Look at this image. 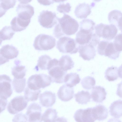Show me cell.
Wrapping results in <instances>:
<instances>
[{
    "label": "cell",
    "mask_w": 122,
    "mask_h": 122,
    "mask_svg": "<svg viewBox=\"0 0 122 122\" xmlns=\"http://www.w3.org/2000/svg\"><path fill=\"white\" fill-rule=\"evenodd\" d=\"M118 71V76L122 79V64L119 67Z\"/></svg>",
    "instance_id": "45"
},
{
    "label": "cell",
    "mask_w": 122,
    "mask_h": 122,
    "mask_svg": "<svg viewBox=\"0 0 122 122\" xmlns=\"http://www.w3.org/2000/svg\"><path fill=\"white\" fill-rule=\"evenodd\" d=\"M15 66L12 68L11 73L14 78L21 79L24 78L26 75V69L25 66L20 65V61L16 60Z\"/></svg>",
    "instance_id": "24"
},
{
    "label": "cell",
    "mask_w": 122,
    "mask_h": 122,
    "mask_svg": "<svg viewBox=\"0 0 122 122\" xmlns=\"http://www.w3.org/2000/svg\"><path fill=\"white\" fill-rule=\"evenodd\" d=\"M93 0L94 1H96V2H99V1H101L102 0Z\"/></svg>",
    "instance_id": "48"
},
{
    "label": "cell",
    "mask_w": 122,
    "mask_h": 122,
    "mask_svg": "<svg viewBox=\"0 0 122 122\" xmlns=\"http://www.w3.org/2000/svg\"><path fill=\"white\" fill-rule=\"evenodd\" d=\"M92 113L95 120L101 121L107 118L108 112L107 109L104 106L99 105L92 108Z\"/></svg>",
    "instance_id": "20"
},
{
    "label": "cell",
    "mask_w": 122,
    "mask_h": 122,
    "mask_svg": "<svg viewBox=\"0 0 122 122\" xmlns=\"http://www.w3.org/2000/svg\"><path fill=\"white\" fill-rule=\"evenodd\" d=\"M110 115L115 118L122 117V100H118L113 102L109 107Z\"/></svg>",
    "instance_id": "23"
},
{
    "label": "cell",
    "mask_w": 122,
    "mask_h": 122,
    "mask_svg": "<svg viewBox=\"0 0 122 122\" xmlns=\"http://www.w3.org/2000/svg\"><path fill=\"white\" fill-rule=\"evenodd\" d=\"M16 0H0V17L4 15L7 10L15 5Z\"/></svg>",
    "instance_id": "32"
},
{
    "label": "cell",
    "mask_w": 122,
    "mask_h": 122,
    "mask_svg": "<svg viewBox=\"0 0 122 122\" xmlns=\"http://www.w3.org/2000/svg\"><path fill=\"white\" fill-rule=\"evenodd\" d=\"M121 33L118 34L115 37L114 44L115 49L118 51H122V31Z\"/></svg>",
    "instance_id": "38"
},
{
    "label": "cell",
    "mask_w": 122,
    "mask_h": 122,
    "mask_svg": "<svg viewBox=\"0 0 122 122\" xmlns=\"http://www.w3.org/2000/svg\"><path fill=\"white\" fill-rule=\"evenodd\" d=\"M37 1L40 4L44 6L49 5L54 3L52 0H37Z\"/></svg>",
    "instance_id": "42"
},
{
    "label": "cell",
    "mask_w": 122,
    "mask_h": 122,
    "mask_svg": "<svg viewBox=\"0 0 122 122\" xmlns=\"http://www.w3.org/2000/svg\"><path fill=\"white\" fill-rule=\"evenodd\" d=\"M74 63L69 55L62 56L58 61V65L63 70L67 71L71 69L74 67Z\"/></svg>",
    "instance_id": "25"
},
{
    "label": "cell",
    "mask_w": 122,
    "mask_h": 122,
    "mask_svg": "<svg viewBox=\"0 0 122 122\" xmlns=\"http://www.w3.org/2000/svg\"><path fill=\"white\" fill-rule=\"evenodd\" d=\"M117 94L119 97L122 98V81L117 84Z\"/></svg>",
    "instance_id": "43"
},
{
    "label": "cell",
    "mask_w": 122,
    "mask_h": 122,
    "mask_svg": "<svg viewBox=\"0 0 122 122\" xmlns=\"http://www.w3.org/2000/svg\"><path fill=\"white\" fill-rule=\"evenodd\" d=\"M58 18L54 12L43 10L38 16V21L42 27L49 29L52 28L57 24Z\"/></svg>",
    "instance_id": "9"
},
{
    "label": "cell",
    "mask_w": 122,
    "mask_h": 122,
    "mask_svg": "<svg viewBox=\"0 0 122 122\" xmlns=\"http://www.w3.org/2000/svg\"><path fill=\"white\" fill-rule=\"evenodd\" d=\"M12 80L10 77L5 74L0 76V98L7 99L12 94Z\"/></svg>",
    "instance_id": "12"
},
{
    "label": "cell",
    "mask_w": 122,
    "mask_h": 122,
    "mask_svg": "<svg viewBox=\"0 0 122 122\" xmlns=\"http://www.w3.org/2000/svg\"><path fill=\"white\" fill-rule=\"evenodd\" d=\"M57 112L55 109L48 108L41 116V122H55L58 119Z\"/></svg>",
    "instance_id": "26"
},
{
    "label": "cell",
    "mask_w": 122,
    "mask_h": 122,
    "mask_svg": "<svg viewBox=\"0 0 122 122\" xmlns=\"http://www.w3.org/2000/svg\"><path fill=\"white\" fill-rule=\"evenodd\" d=\"M74 94L73 88L65 84L60 88L57 95L59 99L61 101L66 102L73 98Z\"/></svg>",
    "instance_id": "18"
},
{
    "label": "cell",
    "mask_w": 122,
    "mask_h": 122,
    "mask_svg": "<svg viewBox=\"0 0 122 122\" xmlns=\"http://www.w3.org/2000/svg\"><path fill=\"white\" fill-rule=\"evenodd\" d=\"M15 33L11 26H5L4 27L0 30V44L3 41L10 40L13 37Z\"/></svg>",
    "instance_id": "30"
},
{
    "label": "cell",
    "mask_w": 122,
    "mask_h": 122,
    "mask_svg": "<svg viewBox=\"0 0 122 122\" xmlns=\"http://www.w3.org/2000/svg\"><path fill=\"white\" fill-rule=\"evenodd\" d=\"M122 16V13L118 10H113L108 14V19L109 23L117 26L118 21Z\"/></svg>",
    "instance_id": "35"
},
{
    "label": "cell",
    "mask_w": 122,
    "mask_h": 122,
    "mask_svg": "<svg viewBox=\"0 0 122 122\" xmlns=\"http://www.w3.org/2000/svg\"><path fill=\"white\" fill-rule=\"evenodd\" d=\"M56 45V40L52 36L44 34L38 35L35 38L33 46L38 51H47L53 48Z\"/></svg>",
    "instance_id": "5"
},
{
    "label": "cell",
    "mask_w": 122,
    "mask_h": 122,
    "mask_svg": "<svg viewBox=\"0 0 122 122\" xmlns=\"http://www.w3.org/2000/svg\"><path fill=\"white\" fill-rule=\"evenodd\" d=\"M95 33L99 37L108 40H112L117 34L118 29L113 24L106 25L101 23L95 28Z\"/></svg>",
    "instance_id": "8"
},
{
    "label": "cell",
    "mask_w": 122,
    "mask_h": 122,
    "mask_svg": "<svg viewBox=\"0 0 122 122\" xmlns=\"http://www.w3.org/2000/svg\"><path fill=\"white\" fill-rule=\"evenodd\" d=\"M59 60L56 58L50 61L47 68L48 73L52 82L57 83L64 82V79L67 71L63 70L58 65Z\"/></svg>",
    "instance_id": "4"
},
{
    "label": "cell",
    "mask_w": 122,
    "mask_h": 122,
    "mask_svg": "<svg viewBox=\"0 0 122 122\" xmlns=\"http://www.w3.org/2000/svg\"><path fill=\"white\" fill-rule=\"evenodd\" d=\"M31 20L22 19L17 16L14 17L10 22L11 27L15 32H20L25 30L28 26Z\"/></svg>",
    "instance_id": "21"
},
{
    "label": "cell",
    "mask_w": 122,
    "mask_h": 122,
    "mask_svg": "<svg viewBox=\"0 0 122 122\" xmlns=\"http://www.w3.org/2000/svg\"><path fill=\"white\" fill-rule=\"evenodd\" d=\"M117 27L120 30L122 31V16L120 18L118 21Z\"/></svg>",
    "instance_id": "44"
},
{
    "label": "cell",
    "mask_w": 122,
    "mask_h": 122,
    "mask_svg": "<svg viewBox=\"0 0 122 122\" xmlns=\"http://www.w3.org/2000/svg\"><path fill=\"white\" fill-rule=\"evenodd\" d=\"M107 93L103 87L96 86L92 91L91 97L92 101L97 103H102L106 98Z\"/></svg>",
    "instance_id": "19"
},
{
    "label": "cell",
    "mask_w": 122,
    "mask_h": 122,
    "mask_svg": "<svg viewBox=\"0 0 122 122\" xmlns=\"http://www.w3.org/2000/svg\"><path fill=\"white\" fill-rule=\"evenodd\" d=\"M118 77V68L112 66L108 67L105 72V77L109 81H113L117 80Z\"/></svg>",
    "instance_id": "33"
},
{
    "label": "cell",
    "mask_w": 122,
    "mask_h": 122,
    "mask_svg": "<svg viewBox=\"0 0 122 122\" xmlns=\"http://www.w3.org/2000/svg\"><path fill=\"white\" fill-rule=\"evenodd\" d=\"M55 94L52 92L46 91L40 95L39 101L41 105L46 107H51L55 103Z\"/></svg>",
    "instance_id": "17"
},
{
    "label": "cell",
    "mask_w": 122,
    "mask_h": 122,
    "mask_svg": "<svg viewBox=\"0 0 122 122\" xmlns=\"http://www.w3.org/2000/svg\"><path fill=\"white\" fill-rule=\"evenodd\" d=\"M41 92L40 90H34L30 89L27 86L25 89L24 97L28 101H35L37 100Z\"/></svg>",
    "instance_id": "31"
},
{
    "label": "cell",
    "mask_w": 122,
    "mask_h": 122,
    "mask_svg": "<svg viewBox=\"0 0 122 122\" xmlns=\"http://www.w3.org/2000/svg\"><path fill=\"white\" fill-rule=\"evenodd\" d=\"M95 23L91 20L86 19L80 23V29H83L94 32Z\"/></svg>",
    "instance_id": "36"
},
{
    "label": "cell",
    "mask_w": 122,
    "mask_h": 122,
    "mask_svg": "<svg viewBox=\"0 0 122 122\" xmlns=\"http://www.w3.org/2000/svg\"><path fill=\"white\" fill-rule=\"evenodd\" d=\"M20 4H25L31 2L32 0H18Z\"/></svg>",
    "instance_id": "46"
},
{
    "label": "cell",
    "mask_w": 122,
    "mask_h": 122,
    "mask_svg": "<svg viewBox=\"0 0 122 122\" xmlns=\"http://www.w3.org/2000/svg\"><path fill=\"white\" fill-rule=\"evenodd\" d=\"M58 23L55 26L53 34L57 38L65 35L74 34L78 31L79 25L77 21L68 15H64L61 18H58Z\"/></svg>",
    "instance_id": "1"
},
{
    "label": "cell",
    "mask_w": 122,
    "mask_h": 122,
    "mask_svg": "<svg viewBox=\"0 0 122 122\" xmlns=\"http://www.w3.org/2000/svg\"><path fill=\"white\" fill-rule=\"evenodd\" d=\"M76 101L78 104H86L90 101L91 95L88 91L82 90L78 92L75 94Z\"/></svg>",
    "instance_id": "29"
},
{
    "label": "cell",
    "mask_w": 122,
    "mask_h": 122,
    "mask_svg": "<svg viewBox=\"0 0 122 122\" xmlns=\"http://www.w3.org/2000/svg\"><path fill=\"white\" fill-rule=\"evenodd\" d=\"M98 53L100 55H104L113 60L118 58L120 52L115 49L114 43L108 41H100L97 47Z\"/></svg>",
    "instance_id": "7"
},
{
    "label": "cell",
    "mask_w": 122,
    "mask_h": 122,
    "mask_svg": "<svg viewBox=\"0 0 122 122\" xmlns=\"http://www.w3.org/2000/svg\"><path fill=\"white\" fill-rule=\"evenodd\" d=\"M92 108L80 109L77 110L74 116L75 121L78 122H93L95 121L92 113Z\"/></svg>",
    "instance_id": "15"
},
{
    "label": "cell",
    "mask_w": 122,
    "mask_h": 122,
    "mask_svg": "<svg viewBox=\"0 0 122 122\" xmlns=\"http://www.w3.org/2000/svg\"><path fill=\"white\" fill-rule=\"evenodd\" d=\"M12 121L28 122L27 117L26 115L22 113H20L15 115L12 119Z\"/></svg>",
    "instance_id": "40"
},
{
    "label": "cell",
    "mask_w": 122,
    "mask_h": 122,
    "mask_svg": "<svg viewBox=\"0 0 122 122\" xmlns=\"http://www.w3.org/2000/svg\"><path fill=\"white\" fill-rule=\"evenodd\" d=\"M80 45L74 39L65 36L61 37L57 41L56 48L61 53L72 54L78 51Z\"/></svg>",
    "instance_id": "3"
},
{
    "label": "cell",
    "mask_w": 122,
    "mask_h": 122,
    "mask_svg": "<svg viewBox=\"0 0 122 122\" xmlns=\"http://www.w3.org/2000/svg\"><path fill=\"white\" fill-rule=\"evenodd\" d=\"M26 79L24 78L21 79L14 78L12 84L13 88L16 92L21 93L24 91L26 85Z\"/></svg>",
    "instance_id": "34"
},
{
    "label": "cell",
    "mask_w": 122,
    "mask_h": 122,
    "mask_svg": "<svg viewBox=\"0 0 122 122\" xmlns=\"http://www.w3.org/2000/svg\"><path fill=\"white\" fill-rule=\"evenodd\" d=\"M16 11L18 17L26 20H31L34 13V7L29 4H19L16 7Z\"/></svg>",
    "instance_id": "14"
},
{
    "label": "cell",
    "mask_w": 122,
    "mask_h": 122,
    "mask_svg": "<svg viewBox=\"0 0 122 122\" xmlns=\"http://www.w3.org/2000/svg\"><path fill=\"white\" fill-rule=\"evenodd\" d=\"M19 53L17 48L12 45L3 46L0 49V65L8 62L10 59L16 58Z\"/></svg>",
    "instance_id": "11"
},
{
    "label": "cell",
    "mask_w": 122,
    "mask_h": 122,
    "mask_svg": "<svg viewBox=\"0 0 122 122\" xmlns=\"http://www.w3.org/2000/svg\"><path fill=\"white\" fill-rule=\"evenodd\" d=\"M96 82V80L94 77L88 76L84 77L82 80L81 84L84 88L90 90L94 87Z\"/></svg>",
    "instance_id": "37"
},
{
    "label": "cell",
    "mask_w": 122,
    "mask_h": 122,
    "mask_svg": "<svg viewBox=\"0 0 122 122\" xmlns=\"http://www.w3.org/2000/svg\"><path fill=\"white\" fill-rule=\"evenodd\" d=\"M80 80L78 74L76 73H71L66 75L64 82L67 86L73 87L79 83Z\"/></svg>",
    "instance_id": "27"
},
{
    "label": "cell",
    "mask_w": 122,
    "mask_h": 122,
    "mask_svg": "<svg viewBox=\"0 0 122 122\" xmlns=\"http://www.w3.org/2000/svg\"><path fill=\"white\" fill-rule=\"evenodd\" d=\"M71 6L68 3L65 4L64 3L60 4L57 8V10L59 12L65 14L69 13L71 11Z\"/></svg>",
    "instance_id": "39"
},
{
    "label": "cell",
    "mask_w": 122,
    "mask_h": 122,
    "mask_svg": "<svg viewBox=\"0 0 122 122\" xmlns=\"http://www.w3.org/2000/svg\"><path fill=\"white\" fill-rule=\"evenodd\" d=\"M51 58L49 56L44 55L39 57L37 65L34 69L36 71L39 69L46 70L47 69L49 63Z\"/></svg>",
    "instance_id": "28"
},
{
    "label": "cell",
    "mask_w": 122,
    "mask_h": 122,
    "mask_svg": "<svg viewBox=\"0 0 122 122\" xmlns=\"http://www.w3.org/2000/svg\"><path fill=\"white\" fill-rule=\"evenodd\" d=\"M52 82L51 77L44 74L32 75L28 78L27 86L35 90H40L50 86Z\"/></svg>",
    "instance_id": "2"
},
{
    "label": "cell",
    "mask_w": 122,
    "mask_h": 122,
    "mask_svg": "<svg viewBox=\"0 0 122 122\" xmlns=\"http://www.w3.org/2000/svg\"><path fill=\"white\" fill-rule=\"evenodd\" d=\"M66 0H52L54 2H55L56 3L63 2Z\"/></svg>",
    "instance_id": "47"
},
{
    "label": "cell",
    "mask_w": 122,
    "mask_h": 122,
    "mask_svg": "<svg viewBox=\"0 0 122 122\" xmlns=\"http://www.w3.org/2000/svg\"><path fill=\"white\" fill-rule=\"evenodd\" d=\"M91 6L85 3L79 4L76 7L74 11L77 18L81 19L86 18L91 12Z\"/></svg>",
    "instance_id": "22"
},
{
    "label": "cell",
    "mask_w": 122,
    "mask_h": 122,
    "mask_svg": "<svg viewBox=\"0 0 122 122\" xmlns=\"http://www.w3.org/2000/svg\"><path fill=\"white\" fill-rule=\"evenodd\" d=\"M94 32L80 29L76 35V41L80 45L90 44L95 47L99 43L100 38Z\"/></svg>",
    "instance_id": "6"
},
{
    "label": "cell",
    "mask_w": 122,
    "mask_h": 122,
    "mask_svg": "<svg viewBox=\"0 0 122 122\" xmlns=\"http://www.w3.org/2000/svg\"><path fill=\"white\" fill-rule=\"evenodd\" d=\"M95 47L90 44L80 45L79 50V56L85 60L93 59L96 55Z\"/></svg>",
    "instance_id": "16"
},
{
    "label": "cell",
    "mask_w": 122,
    "mask_h": 122,
    "mask_svg": "<svg viewBox=\"0 0 122 122\" xmlns=\"http://www.w3.org/2000/svg\"><path fill=\"white\" fill-rule=\"evenodd\" d=\"M28 102L24 96H16L12 99L9 103L7 107V110L11 114H16L26 107Z\"/></svg>",
    "instance_id": "10"
},
{
    "label": "cell",
    "mask_w": 122,
    "mask_h": 122,
    "mask_svg": "<svg viewBox=\"0 0 122 122\" xmlns=\"http://www.w3.org/2000/svg\"><path fill=\"white\" fill-rule=\"evenodd\" d=\"M28 122H41V108L38 104L33 103L28 107L26 113Z\"/></svg>",
    "instance_id": "13"
},
{
    "label": "cell",
    "mask_w": 122,
    "mask_h": 122,
    "mask_svg": "<svg viewBox=\"0 0 122 122\" xmlns=\"http://www.w3.org/2000/svg\"><path fill=\"white\" fill-rule=\"evenodd\" d=\"M0 113L3 111L5 109L7 103V99L0 98Z\"/></svg>",
    "instance_id": "41"
}]
</instances>
